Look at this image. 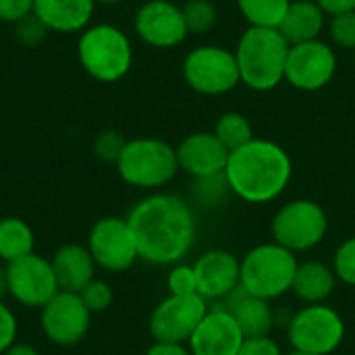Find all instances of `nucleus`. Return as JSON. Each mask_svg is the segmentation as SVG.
Listing matches in <instances>:
<instances>
[{
  "label": "nucleus",
  "instance_id": "nucleus-39",
  "mask_svg": "<svg viewBox=\"0 0 355 355\" xmlns=\"http://www.w3.org/2000/svg\"><path fill=\"white\" fill-rule=\"evenodd\" d=\"M146 355H191L187 345H179V343H158L154 341Z\"/></svg>",
  "mask_w": 355,
  "mask_h": 355
},
{
  "label": "nucleus",
  "instance_id": "nucleus-34",
  "mask_svg": "<svg viewBox=\"0 0 355 355\" xmlns=\"http://www.w3.org/2000/svg\"><path fill=\"white\" fill-rule=\"evenodd\" d=\"M17 40L25 46H37L46 40V35L50 33V29L35 17V15H29L25 17L23 21H19L17 25Z\"/></svg>",
  "mask_w": 355,
  "mask_h": 355
},
{
  "label": "nucleus",
  "instance_id": "nucleus-6",
  "mask_svg": "<svg viewBox=\"0 0 355 355\" xmlns=\"http://www.w3.org/2000/svg\"><path fill=\"white\" fill-rule=\"evenodd\" d=\"M114 166L127 185L148 191L168 185L179 173L177 150L158 137L129 139Z\"/></svg>",
  "mask_w": 355,
  "mask_h": 355
},
{
  "label": "nucleus",
  "instance_id": "nucleus-14",
  "mask_svg": "<svg viewBox=\"0 0 355 355\" xmlns=\"http://www.w3.org/2000/svg\"><path fill=\"white\" fill-rule=\"evenodd\" d=\"M8 297L19 306L42 310L60 289L52 270V262L40 254H29L12 264H6Z\"/></svg>",
  "mask_w": 355,
  "mask_h": 355
},
{
  "label": "nucleus",
  "instance_id": "nucleus-33",
  "mask_svg": "<svg viewBox=\"0 0 355 355\" xmlns=\"http://www.w3.org/2000/svg\"><path fill=\"white\" fill-rule=\"evenodd\" d=\"M331 40L341 50H355V10L331 17Z\"/></svg>",
  "mask_w": 355,
  "mask_h": 355
},
{
  "label": "nucleus",
  "instance_id": "nucleus-22",
  "mask_svg": "<svg viewBox=\"0 0 355 355\" xmlns=\"http://www.w3.org/2000/svg\"><path fill=\"white\" fill-rule=\"evenodd\" d=\"M335 287H337V277L333 266L320 260H306L297 264L291 291L304 306L327 304Z\"/></svg>",
  "mask_w": 355,
  "mask_h": 355
},
{
  "label": "nucleus",
  "instance_id": "nucleus-42",
  "mask_svg": "<svg viewBox=\"0 0 355 355\" xmlns=\"http://www.w3.org/2000/svg\"><path fill=\"white\" fill-rule=\"evenodd\" d=\"M125 0H96V4H106V6H112V4H121Z\"/></svg>",
  "mask_w": 355,
  "mask_h": 355
},
{
  "label": "nucleus",
  "instance_id": "nucleus-31",
  "mask_svg": "<svg viewBox=\"0 0 355 355\" xmlns=\"http://www.w3.org/2000/svg\"><path fill=\"white\" fill-rule=\"evenodd\" d=\"M79 295H81L83 304L87 306V310H89L92 314L106 312V310L112 306V302H114V291H112V287H110L106 281H102V279H94L92 283H87Z\"/></svg>",
  "mask_w": 355,
  "mask_h": 355
},
{
  "label": "nucleus",
  "instance_id": "nucleus-8",
  "mask_svg": "<svg viewBox=\"0 0 355 355\" xmlns=\"http://www.w3.org/2000/svg\"><path fill=\"white\" fill-rule=\"evenodd\" d=\"M287 339L293 352L331 355L341 347L345 339V320L327 304L304 306L291 316L287 324Z\"/></svg>",
  "mask_w": 355,
  "mask_h": 355
},
{
  "label": "nucleus",
  "instance_id": "nucleus-10",
  "mask_svg": "<svg viewBox=\"0 0 355 355\" xmlns=\"http://www.w3.org/2000/svg\"><path fill=\"white\" fill-rule=\"evenodd\" d=\"M87 250L98 268L106 272H125L137 260V243L127 218L104 216L98 218L87 233Z\"/></svg>",
  "mask_w": 355,
  "mask_h": 355
},
{
  "label": "nucleus",
  "instance_id": "nucleus-29",
  "mask_svg": "<svg viewBox=\"0 0 355 355\" xmlns=\"http://www.w3.org/2000/svg\"><path fill=\"white\" fill-rule=\"evenodd\" d=\"M129 139H125L119 131L114 129H104L96 135L94 139V154L98 160L108 162V164H116L125 146Z\"/></svg>",
  "mask_w": 355,
  "mask_h": 355
},
{
  "label": "nucleus",
  "instance_id": "nucleus-19",
  "mask_svg": "<svg viewBox=\"0 0 355 355\" xmlns=\"http://www.w3.org/2000/svg\"><path fill=\"white\" fill-rule=\"evenodd\" d=\"M220 306L231 312V316L239 324L245 339L270 337V333L275 329V322H277V316H275V310H272L270 302H266L262 297H256V295H250L239 285L227 300L220 302Z\"/></svg>",
  "mask_w": 355,
  "mask_h": 355
},
{
  "label": "nucleus",
  "instance_id": "nucleus-9",
  "mask_svg": "<svg viewBox=\"0 0 355 355\" xmlns=\"http://www.w3.org/2000/svg\"><path fill=\"white\" fill-rule=\"evenodd\" d=\"M183 79L204 96H223L235 89L241 83L235 52L214 44L193 48L183 60Z\"/></svg>",
  "mask_w": 355,
  "mask_h": 355
},
{
  "label": "nucleus",
  "instance_id": "nucleus-4",
  "mask_svg": "<svg viewBox=\"0 0 355 355\" xmlns=\"http://www.w3.org/2000/svg\"><path fill=\"white\" fill-rule=\"evenodd\" d=\"M77 58L92 79L100 83H116L131 71L133 46L121 27L112 23H98L81 31Z\"/></svg>",
  "mask_w": 355,
  "mask_h": 355
},
{
  "label": "nucleus",
  "instance_id": "nucleus-1",
  "mask_svg": "<svg viewBox=\"0 0 355 355\" xmlns=\"http://www.w3.org/2000/svg\"><path fill=\"white\" fill-rule=\"evenodd\" d=\"M139 260L173 266L185 260L198 239V218L189 202L175 193H150L127 214Z\"/></svg>",
  "mask_w": 355,
  "mask_h": 355
},
{
  "label": "nucleus",
  "instance_id": "nucleus-16",
  "mask_svg": "<svg viewBox=\"0 0 355 355\" xmlns=\"http://www.w3.org/2000/svg\"><path fill=\"white\" fill-rule=\"evenodd\" d=\"M198 281V295L208 304H220L227 300L241 281V260L223 248L204 252L193 262Z\"/></svg>",
  "mask_w": 355,
  "mask_h": 355
},
{
  "label": "nucleus",
  "instance_id": "nucleus-28",
  "mask_svg": "<svg viewBox=\"0 0 355 355\" xmlns=\"http://www.w3.org/2000/svg\"><path fill=\"white\" fill-rule=\"evenodd\" d=\"M231 193L225 173L204 179H193V198L202 206H220Z\"/></svg>",
  "mask_w": 355,
  "mask_h": 355
},
{
  "label": "nucleus",
  "instance_id": "nucleus-20",
  "mask_svg": "<svg viewBox=\"0 0 355 355\" xmlns=\"http://www.w3.org/2000/svg\"><path fill=\"white\" fill-rule=\"evenodd\" d=\"M50 262H52V270H54L60 291L81 293L83 287L96 279L98 266H96L87 245L67 243L54 252Z\"/></svg>",
  "mask_w": 355,
  "mask_h": 355
},
{
  "label": "nucleus",
  "instance_id": "nucleus-17",
  "mask_svg": "<svg viewBox=\"0 0 355 355\" xmlns=\"http://www.w3.org/2000/svg\"><path fill=\"white\" fill-rule=\"evenodd\" d=\"M245 341L239 324L220 304L208 306L206 316L193 331L187 347L191 355H237Z\"/></svg>",
  "mask_w": 355,
  "mask_h": 355
},
{
  "label": "nucleus",
  "instance_id": "nucleus-2",
  "mask_svg": "<svg viewBox=\"0 0 355 355\" xmlns=\"http://www.w3.org/2000/svg\"><path fill=\"white\" fill-rule=\"evenodd\" d=\"M225 177L233 196L260 206L285 193L293 177V162L277 141L254 137L229 154Z\"/></svg>",
  "mask_w": 355,
  "mask_h": 355
},
{
  "label": "nucleus",
  "instance_id": "nucleus-38",
  "mask_svg": "<svg viewBox=\"0 0 355 355\" xmlns=\"http://www.w3.org/2000/svg\"><path fill=\"white\" fill-rule=\"evenodd\" d=\"M316 4L324 10V15H343L355 10V0H316Z\"/></svg>",
  "mask_w": 355,
  "mask_h": 355
},
{
  "label": "nucleus",
  "instance_id": "nucleus-40",
  "mask_svg": "<svg viewBox=\"0 0 355 355\" xmlns=\"http://www.w3.org/2000/svg\"><path fill=\"white\" fill-rule=\"evenodd\" d=\"M4 355H40V352L33 347V345H29V343H12Z\"/></svg>",
  "mask_w": 355,
  "mask_h": 355
},
{
  "label": "nucleus",
  "instance_id": "nucleus-5",
  "mask_svg": "<svg viewBox=\"0 0 355 355\" xmlns=\"http://www.w3.org/2000/svg\"><path fill=\"white\" fill-rule=\"evenodd\" d=\"M297 264V256L283 245L275 241L260 243L241 258L239 285L250 295L275 302L291 291Z\"/></svg>",
  "mask_w": 355,
  "mask_h": 355
},
{
  "label": "nucleus",
  "instance_id": "nucleus-26",
  "mask_svg": "<svg viewBox=\"0 0 355 355\" xmlns=\"http://www.w3.org/2000/svg\"><path fill=\"white\" fill-rule=\"evenodd\" d=\"M218 141L229 150H237L245 144H250L254 139V129H252V123L241 114V112H225L216 125H214V131H212Z\"/></svg>",
  "mask_w": 355,
  "mask_h": 355
},
{
  "label": "nucleus",
  "instance_id": "nucleus-11",
  "mask_svg": "<svg viewBox=\"0 0 355 355\" xmlns=\"http://www.w3.org/2000/svg\"><path fill=\"white\" fill-rule=\"evenodd\" d=\"M206 312L208 302L200 295H168L150 314V335L158 343L187 345Z\"/></svg>",
  "mask_w": 355,
  "mask_h": 355
},
{
  "label": "nucleus",
  "instance_id": "nucleus-27",
  "mask_svg": "<svg viewBox=\"0 0 355 355\" xmlns=\"http://www.w3.org/2000/svg\"><path fill=\"white\" fill-rule=\"evenodd\" d=\"M181 10L189 33H206L216 25L218 19V10L212 0H187Z\"/></svg>",
  "mask_w": 355,
  "mask_h": 355
},
{
  "label": "nucleus",
  "instance_id": "nucleus-13",
  "mask_svg": "<svg viewBox=\"0 0 355 355\" xmlns=\"http://www.w3.org/2000/svg\"><path fill=\"white\" fill-rule=\"evenodd\" d=\"M337 75V52L322 40L295 44L289 48L285 81L302 92H318Z\"/></svg>",
  "mask_w": 355,
  "mask_h": 355
},
{
  "label": "nucleus",
  "instance_id": "nucleus-43",
  "mask_svg": "<svg viewBox=\"0 0 355 355\" xmlns=\"http://www.w3.org/2000/svg\"><path fill=\"white\" fill-rule=\"evenodd\" d=\"M287 355H312V354H304V352H289Z\"/></svg>",
  "mask_w": 355,
  "mask_h": 355
},
{
  "label": "nucleus",
  "instance_id": "nucleus-30",
  "mask_svg": "<svg viewBox=\"0 0 355 355\" xmlns=\"http://www.w3.org/2000/svg\"><path fill=\"white\" fill-rule=\"evenodd\" d=\"M168 295H198V281L193 272V264H173L166 275Z\"/></svg>",
  "mask_w": 355,
  "mask_h": 355
},
{
  "label": "nucleus",
  "instance_id": "nucleus-25",
  "mask_svg": "<svg viewBox=\"0 0 355 355\" xmlns=\"http://www.w3.org/2000/svg\"><path fill=\"white\" fill-rule=\"evenodd\" d=\"M291 0H237V6L250 27L279 29Z\"/></svg>",
  "mask_w": 355,
  "mask_h": 355
},
{
  "label": "nucleus",
  "instance_id": "nucleus-18",
  "mask_svg": "<svg viewBox=\"0 0 355 355\" xmlns=\"http://www.w3.org/2000/svg\"><path fill=\"white\" fill-rule=\"evenodd\" d=\"M175 150L179 171L187 173L193 179L223 175L231 154L212 131H196L183 137Z\"/></svg>",
  "mask_w": 355,
  "mask_h": 355
},
{
  "label": "nucleus",
  "instance_id": "nucleus-36",
  "mask_svg": "<svg viewBox=\"0 0 355 355\" xmlns=\"http://www.w3.org/2000/svg\"><path fill=\"white\" fill-rule=\"evenodd\" d=\"M17 331H19V324H17V316L15 312L4 304L0 302V355H4V352L17 343Z\"/></svg>",
  "mask_w": 355,
  "mask_h": 355
},
{
  "label": "nucleus",
  "instance_id": "nucleus-12",
  "mask_svg": "<svg viewBox=\"0 0 355 355\" xmlns=\"http://www.w3.org/2000/svg\"><path fill=\"white\" fill-rule=\"evenodd\" d=\"M92 324V312L79 293L58 291L42 310L40 327L46 339L58 347L79 345Z\"/></svg>",
  "mask_w": 355,
  "mask_h": 355
},
{
  "label": "nucleus",
  "instance_id": "nucleus-32",
  "mask_svg": "<svg viewBox=\"0 0 355 355\" xmlns=\"http://www.w3.org/2000/svg\"><path fill=\"white\" fill-rule=\"evenodd\" d=\"M331 266L335 270L337 281H341L349 287H355V237L345 239L337 248Z\"/></svg>",
  "mask_w": 355,
  "mask_h": 355
},
{
  "label": "nucleus",
  "instance_id": "nucleus-21",
  "mask_svg": "<svg viewBox=\"0 0 355 355\" xmlns=\"http://www.w3.org/2000/svg\"><path fill=\"white\" fill-rule=\"evenodd\" d=\"M96 0H35L33 15L56 33H75L89 27Z\"/></svg>",
  "mask_w": 355,
  "mask_h": 355
},
{
  "label": "nucleus",
  "instance_id": "nucleus-35",
  "mask_svg": "<svg viewBox=\"0 0 355 355\" xmlns=\"http://www.w3.org/2000/svg\"><path fill=\"white\" fill-rule=\"evenodd\" d=\"M35 0H0V23L17 25L25 17L33 15Z\"/></svg>",
  "mask_w": 355,
  "mask_h": 355
},
{
  "label": "nucleus",
  "instance_id": "nucleus-37",
  "mask_svg": "<svg viewBox=\"0 0 355 355\" xmlns=\"http://www.w3.org/2000/svg\"><path fill=\"white\" fill-rule=\"evenodd\" d=\"M237 355H285L272 337H252L245 339Z\"/></svg>",
  "mask_w": 355,
  "mask_h": 355
},
{
  "label": "nucleus",
  "instance_id": "nucleus-15",
  "mask_svg": "<svg viewBox=\"0 0 355 355\" xmlns=\"http://www.w3.org/2000/svg\"><path fill=\"white\" fill-rule=\"evenodd\" d=\"M133 27L144 44L160 50L181 46L189 35L183 10L173 0L144 2L135 12Z\"/></svg>",
  "mask_w": 355,
  "mask_h": 355
},
{
  "label": "nucleus",
  "instance_id": "nucleus-3",
  "mask_svg": "<svg viewBox=\"0 0 355 355\" xmlns=\"http://www.w3.org/2000/svg\"><path fill=\"white\" fill-rule=\"evenodd\" d=\"M289 48L279 29L248 27L235 48L241 83L254 92L275 89L285 81Z\"/></svg>",
  "mask_w": 355,
  "mask_h": 355
},
{
  "label": "nucleus",
  "instance_id": "nucleus-23",
  "mask_svg": "<svg viewBox=\"0 0 355 355\" xmlns=\"http://www.w3.org/2000/svg\"><path fill=\"white\" fill-rule=\"evenodd\" d=\"M324 17L327 15L316 4V0H291L289 10L279 25V31L289 42V46L320 40Z\"/></svg>",
  "mask_w": 355,
  "mask_h": 355
},
{
  "label": "nucleus",
  "instance_id": "nucleus-41",
  "mask_svg": "<svg viewBox=\"0 0 355 355\" xmlns=\"http://www.w3.org/2000/svg\"><path fill=\"white\" fill-rule=\"evenodd\" d=\"M6 295H8V275H6V266H0V302H4Z\"/></svg>",
  "mask_w": 355,
  "mask_h": 355
},
{
  "label": "nucleus",
  "instance_id": "nucleus-24",
  "mask_svg": "<svg viewBox=\"0 0 355 355\" xmlns=\"http://www.w3.org/2000/svg\"><path fill=\"white\" fill-rule=\"evenodd\" d=\"M35 248V233L19 216L0 218V262L12 264L29 254Z\"/></svg>",
  "mask_w": 355,
  "mask_h": 355
},
{
  "label": "nucleus",
  "instance_id": "nucleus-7",
  "mask_svg": "<svg viewBox=\"0 0 355 355\" xmlns=\"http://www.w3.org/2000/svg\"><path fill=\"white\" fill-rule=\"evenodd\" d=\"M329 231V216L314 200H291L272 218V241L293 254H304L320 245Z\"/></svg>",
  "mask_w": 355,
  "mask_h": 355
}]
</instances>
